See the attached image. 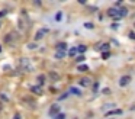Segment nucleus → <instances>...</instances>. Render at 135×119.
I'll use <instances>...</instances> for the list:
<instances>
[{
  "label": "nucleus",
  "mask_w": 135,
  "mask_h": 119,
  "mask_svg": "<svg viewBox=\"0 0 135 119\" xmlns=\"http://www.w3.org/2000/svg\"><path fill=\"white\" fill-rule=\"evenodd\" d=\"M68 55H70V57H76V55H77V48L68 49Z\"/></svg>",
  "instance_id": "nucleus-15"
},
{
  "label": "nucleus",
  "mask_w": 135,
  "mask_h": 119,
  "mask_svg": "<svg viewBox=\"0 0 135 119\" xmlns=\"http://www.w3.org/2000/svg\"><path fill=\"white\" fill-rule=\"evenodd\" d=\"M38 83L44 86V83H45V75H44V74H39V75H38Z\"/></svg>",
  "instance_id": "nucleus-16"
},
{
  "label": "nucleus",
  "mask_w": 135,
  "mask_h": 119,
  "mask_svg": "<svg viewBox=\"0 0 135 119\" xmlns=\"http://www.w3.org/2000/svg\"><path fill=\"white\" fill-rule=\"evenodd\" d=\"M54 119H65V115H64V113H60V115H57Z\"/></svg>",
  "instance_id": "nucleus-22"
},
{
  "label": "nucleus",
  "mask_w": 135,
  "mask_h": 119,
  "mask_svg": "<svg viewBox=\"0 0 135 119\" xmlns=\"http://www.w3.org/2000/svg\"><path fill=\"white\" fill-rule=\"evenodd\" d=\"M57 115H60V104H52L50 107V116L51 118H55Z\"/></svg>",
  "instance_id": "nucleus-2"
},
{
  "label": "nucleus",
  "mask_w": 135,
  "mask_h": 119,
  "mask_svg": "<svg viewBox=\"0 0 135 119\" xmlns=\"http://www.w3.org/2000/svg\"><path fill=\"white\" fill-rule=\"evenodd\" d=\"M13 119H22V118H21V115H19V113H16V115L13 116Z\"/></svg>",
  "instance_id": "nucleus-28"
},
{
  "label": "nucleus",
  "mask_w": 135,
  "mask_h": 119,
  "mask_svg": "<svg viewBox=\"0 0 135 119\" xmlns=\"http://www.w3.org/2000/svg\"><path fill=\"white\" fill-rule=\"evenodd\" d=\"M108 15L110 17H113V19H120V15H119V9L116 7H110L108 10Z\"/></svg>",
  "instance_id": "nucleus-1"
},
{
  "label": "nucleus",
  "mask_w": 135,
  "mask_h": 119,
  "mask_svg": "<svg viewBox=\"0 0 135 119\" xmlns=\"http://www.w3.org/2000/svg\"><path fill=\"white\" fill-rule=\"evenodd\" d=\"M84 60H86L84 55H77V57H76V61H77V63H83Z\"/></svg>",
  "instance_id": "nucleus-18"
},
{
  "label": "nucleus",
  "mask_w": 135,
  "mask_h": 119,
  "mask_svg": "<svg viewBox=\"0 0 135 119\" xmlns=\"http://www.w3.org/2000/svg\"><path fill=\"white\" fill-rule=\"evenodd\" d=\"M31 92H33L35 94H42V89L39 86H31Z\"/></svg>",
  "instance_id": "nucleus-8"
},
{
  "label": "nucleus",
  "mask_w": 135,
  "mask_h": 119,
  "mask_svg": "<svg viewBox=\"0 0 135 119\" xmlns=\"http://www.w3.org/2000/svg\"><path fill=\"white\" fill-rule=\"evenodd\" d=\"M28 48H29V49H35L36 45H35V44H29V45H28Z\"/></svg>",
  "instance_id": "nucleus-26"
},
{
  "label": "nucleus",
  "mask_w": 135,
  "mask_h": 119,
  "mask_svg": "<svg viewBox=\"0 0 135 119\" xmlns=\"http://www.w3.org/2000/svg\"><path fill=\"white\" fill-rule=\"evenodd\" d=\"M109 55H110L109 52H103V55H102V57H103V60H108V58H109Z\"/></svg>",
  "instance_id": "nucleus-23"
},
{
  "label": "nucleus",
  "mask_w": 135,
  "mask_h": 119,
  "mask_svg": "<svg viewBox=\"0 0 135 119\" xmlns=\"http://www.w3.org/2000/svg\"><path fill=\"white\" fill-rule=\"evenodd\" d=\"M65 54H67V52H55V58L57 60H62V58L65 57Z\"/></svg>",
  "instance_id": "nucleus-14"
},
{
  "label": "nucleus",
  "mask_w": 135,
  "mask_h": 119,
  "mask_svg": "<svg viewBox=\"0 0 135 119\" xmlns=\"http://www.w3.org/2000/svg\"><path fill=\"white\" fill-rule=\"evenodd\" d=\"M129 81H131V75H122V77H120V80H119V86L123 87V86H126Z\"/></svg>",
  "instance_id": "nucleus-4"
},
{
  "label": "nucleus",
  "mask_w": 135,
  "mask_h": 119,
  "mask_svg": "<svg viewBox=\"0 0 135 119\" xmlns=\"http://www.w3.org/2000/svg\"><path fill=\"white\" fill-rule=\"evenodd\" d=\"M4 15H7V10H0V17H3Z\"/></svg>",
  "instance_id": "nucleus-25"
},
{
  "label": "nucleus",
  "mask_w": 135,
  "mask_h": 119,
  "mask_svg": "<svg viewBox=\"0 0 135 119\" xmlns=\"http://www.w3.org/2000/svg\"><path fill=\"white\" fill-rule=\"evenodd\" d=\"M61 17H62V13H61V12H58V13H57V16H55V20H57V22H60V20H61Z\"/></svg>",
  "instance_id": "nucleus-20"
},
{
  "label": "nucleus",
  "mask_w": 135,
  "mask_h": 119,
  "mask_svg": "<svg viewBox=\"0 0 135 119\" xmlns=\"http://www.w3.org/2000/svg\"><path fill=\"white\" fill-rule=\"evenodd\" d=\"M68 93H71V94H76V96H81V92H80V90L77 89V87H70Z\"/></svg>",
  "instance_id": "nucleus-9"
},
{
  "label": "nucleus",
  "mask_w": 135,
  "mask_h": 119,
  "mask_svg": "<svg viewBox=\"0 0 135 119\" xmlns=\"http://www.w3.org/2000/svg\"><path fill=\"white\" fill-rule=\"evenodd\" d=\"M119 15H120V17H125L126 15H128V9H126V7H120L119 9Z\"/></svg>",
  "instance_id": "nucleus-11"
},
{
  "label": "nucleus",
  "mask_w": 135,
  "mask_h": 119,
  "mask_svg": "<svg viewBox=\"0 0 135 119\" xmlns=\"http://www.w3.org/2000/svg\"><path fill=\"white\" fill-rule=\"evenodd\" d=\"M99 51H105V52H109V48H110V45L109 44H102V45H99V46H96Z\"/></svg>",
  "instance_id": "nucleus-7"
},
{
  "label": "nucleus",
  "mask_w": 135,
  "mask_h": 119,
  "mask_svg": "<svg viewBox=\"0 0 135 119\" xmlns=\"http://www.w3.org/2000/svg\"><path fill=\"white\" fill-rule=\"evenodd\" d=\"M21 64H22V67H23L26 71H32V68H31V65H29V63H28L26 58H22V60H21Z\"/></svg>",
  "instance_id": "nucleus-6"
},
{
  "label": "nucleus",
  "mask_w": 135,
  "mask_h": 119,
  "mask_svg": "<svg viewBox=\"0 0 135 119\" xmlns=\"http://www.w3.org/2000/svg\"><path fill=\"white\" fill-rule=\"evenodd\" d=\"M93 23H91V22H87V23H84V28H87V29H91V28H93Z\"/></svg>",
  "instance_id": "nucleus-21"
},
{
  "label": "nucleus",
  "mask_w": 135,
  "mask_h": 119,
  "mask_svg": "<svg viewBox=\"0 0 135 119\" xmlns=\"http://www.w3.org/2000/svg\"><path fill=\"white\" fill-rule=\"evenodd\" d=\"M68 94H70V93H65V94H61V96H60V100H62V99H67V97H68Z\"/></svg>",
  "instance_id": "nucleus-24"
},
{
  "label": "nucleus",
  "mask_w": 135,
  "mask_h": 119,
  "mask_svg": "<svg viewBox=\"0 0 135 119\" xmlns=\"http://www.w3.org/2000/svg\"><path fill=\"white\" fill-rule=\"evenodd\" d=\"M86 49H87V46H86V45H80L79 48H77V52H80V54L83 55L86 52Z\"/></svg>",
  "instance_id": "nucleus-13"
},
{
  "label": "nucleus",
  "mask_w": 135,
  "mask_h": 119,
  "mask_svg": "<svg viewBox=\"0 0 135 119\" xmlns=\"http://www.w3.org/2000/svg\"><path fill=\"white\" fill-rule=\"evenodd\" d=\"M122 113V110L120 109H115V110H110V112L106 113V116H112V115H120Z\"/></svg>",
  "instance_id": "nucleus-10"
},
{
  "label": "nucleus",
  "mask_w": 135,
  "mask_h": 119,
  "mask_svg": "<svg viewBox=\"0 0 135 119\" xmlns=\"http://www.w3.org/2000/svg\"><path fill=\"white\" fill-rule=\"evenodd\" d=\"M129 38H131V39H135V32H129Z\"/></svg>",
  "instance_id": "nucleus-27"
},
{
  "label": "nucleus",
  "mask_w": 135,
  "mask_h": 119,
  "mask_svg": "<svg viewBox=\"0 0 135 119\" xmlns=\"http://www.w3.org/2000/svg\"><path fill=\"white\" fill-rule=\"evenodd\" d=\"M47 32H48V29H47V28H44V29H39V31L36 32V35H35V39H36V41H38V39H41V38L44 36L45 34H47Z\"/></svg>",
  "instance_id": "nucleus-5"
},
{
  "label": "nucleus",
  "mask_w": 135,
  "mask_h": 119,
  "mask_svg": "<svg viewBox=\"0 0 135 119\" xmlns=\"http://www.w3.org/2000/svg\"><path fill=\"white\" fill-rule=\"evenodd\" d=\"M50 77L52 78V80H58V78H60V75L57 74V73H50Z\"/></svg>",
  "instance_id": "nucleus-19"
},
{
  "label": "nucleus",
  "mask_w": 135,
  "mask_h": 119,
  "mask_svg": "<svg viewBox=\"0 0 135 119\" xmlns=\"http://www.w3.org/2000/svg\"><path fill=\"white\" fill-rule=\"evenodd\" d=\"M55 49H57V52H67V44H65V42L57 44Z\"/></svg>",
  "instance_id": "nucleus-3"
},
{
  "label": "nucleus",
  "mask_w": 135,
  "mask_h": 119,
  "mask_svg": "<svg viewBox=\"0 0 135 119\" xmlns=\"http://www.w3.org/2000/svg\"><path fill=\"white\" fill-rule=\"evenodd\" d=\"M77 70H79V71H81V73H84V71H87V70H89V67L86 65V64H81V65L77 67Z\"/></svg>",
  "instance_id": "nucleus-12"
},
{
  "label": "nucleus",
  "mask_w": 135,
  "mask_h": 119,
  "mask_svg": "<svg viewBox=\"0 0 135 119\" xmlns=\"http://www.w3.org/2000/svg\"><path fill=\"white\" fill-rule=\"evenodd\" d=\"M80 84H81V86H89V84H90V80H89V78H81V80H80Z\"/></svg>",
  "instance_id": "nucleus-17"
}]
</instances>
